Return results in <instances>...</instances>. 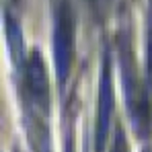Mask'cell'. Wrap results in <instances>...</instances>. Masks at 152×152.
<instances>
[{"mask_svg": "<svg viewBox=\"0 0 152 152\" xmlns=\"http://www.w3.org/2000/svg\"><path fill=\"white\" fill-rule=\"evenodd\" d=\"M23 78H25V95L31 107L41 113L48 115L50 113V80H48V72H45V64L39 51H33L31 58L27 60L25 70H23Z\"/></svg>", "mask_w": 152, "mask_h": 152, "instance_id": "3957f363", "label": "cell"}, {"mask_svg": "<svg viewBox=\"0 0 152 152\" xmlns=\"http://www.w3.org/2000/svg\"><path fill=\"white\" fill-rule=\"evenodd\" d=\"M119 68H121V78H124V91H126L129 119L134 124L136 134L144 138L150 132V101H148L146 88L138 80L134 53H132L126 39L119 41Z\"/></svg>", "mask_w": 152, "mask_h": 152, "instance_id": "6da1fadb", "label": "cell"}, {"mask_svg": "<svg viewBox=\"0 0 152 152\" xmlns=\"http://www.w3.org/2000/svg\"><path fill=\"white\" fill-rule=\"evenodd\" d=\"M144 152H152V150H150V148H144Z\"/></svg>", "mask_w": 152, "mask_h": 152, "instance_id": "ba28073f", "label": "cell"}, {"mask_svg": "<svg viewBox=\"0 0 152 152\" xmlns=\"http://www.w3.org/2000/svg\"><path fill=\"white\" fill-rule=\"evenodd\" d=\"M113 2L115 0H88L91 4V10L97 15V17H107L113 8Z\"/></svg>", "mask_w": 152, "mask_h": 152, "instance_id": "8992f818", "label": "cell"}, {"mask_svg": "<svg viewBox=\"0 0 152 152\" xmlns=\"http://www.w3.org/2000/svg\"><path fill=\"white\" fill-rule=\"evenodd\" d=\"M146 78L152 86V12L148 19V29H146Z\"/></svg>", "mask_w": 152, "mask_h": 152, "instance_id": "5b68a950", "label": "cell"}, {"mask_svg": "<svg viewBox=\"0 0 152 152\" xmlns=\"http://www.w3.org/2000/svg\"><path fill=\"white\" fill-rule=\"evenodd\" d=\"M72 56H74V12L70 0H62L56 10V29H53V58L60 86H64L68 80Z\"/></svg>", "mask_w": 152, "mask_h": 152, "instance_id": "7a4b0ae2", "label": "cell"}, {"mask_svg": "<svg viewBox=\"0 0 152 152\" xmlns=\"http://www.w3.org/2000/svg\"><path fill=\"white\" fill-rule=\"evenodd\" d=\"M113 115V86H111V60L109 53L103 62L101 86H99V101H97V124H95V146L97 152H103Z\"/></svg>", "mask_w": 152, "mask_h": 152, "instance_id": "277c9868", "label": "cell"}, {"mask_svg": "<svg viewBox=\"0 0 152 152\" xmlns=\"http://www.w3.org/2000/svg\"><path fill=\"white\" fill-rule=\"evenodd\" d=\"M111 152H127V142H126V134L121 127L115 129V140H113V146Z\"/></svg>", "mask_w": 152, "mask_h": 152, "instance_id": "52a82bcc", "label": "cell"}]
</instances>
